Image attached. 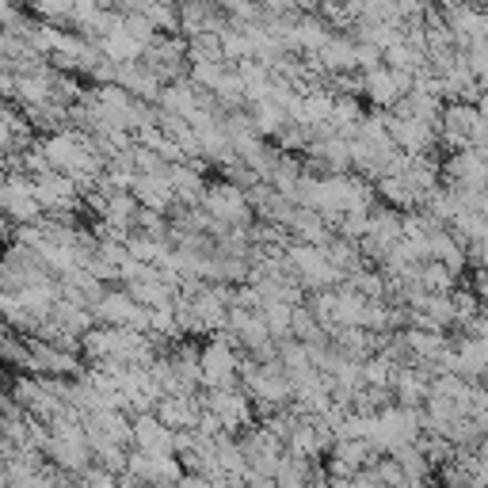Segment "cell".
<instances>
[{
	"instance_id": "obj_1",
	"label": "cell",
	"mask_w": 488,
	"mask_h": 488,
	"mask_svg": "<svg viewBox=\"0 0 488 488\" xmlns=\"http://www.w3.org/2000/svg\"><path fill=\"white\" fill-rule=\"evenodd\" d=\"M424 408H385L378 412V432H374V447L382 454H397L405 447H416L420 442V432H424Z\"/></svg>"
},
{
	"instance_id": "obj_2",
	"label": "cell",
	"mask_w": 488,
	"mask_h": 488,
	"mask_svg": "<svg viewBox=\"0 0 488 488\" xmlns=\"http://www.w3.org/2000/svg\"><path fill=\"white\" fill-rule=\"evenodd\" d=\"M206 214L218 225H233V229H248L252 218V203H248V191L237 188V183H214L203 198Z\"/></svg>"
},
{
	"instance_id": "obj_3",
	"label": "cell",
	"mask_w": 488,
	"mask_h": 488,
	"mask_svg": "<svg viewBox=\"0 0 488 488\" xmlns=\"http://www.w3.org/2000/svg\"><path fill=\"white\" fill-rule=\"evenodd\" d=\"M237 378H240V355L233 351V343L214 336L203 348V385L206 390H237Z\"/></svg>"
},
{
	"instance_id": "obj_4",
	"label": "cell",
	"mask_w": 488,
	"mask_h": 488,
	"mask_svg": "<svg viewBox=\"0 0 488 488\" xmlns=\"http://www.w3.org/2000/svg\"><path fill=\"white\" fill-rule=\"evenodd\" d=\"M198 397H203V408L210 416H218L225 427H233V432L252 424V400L244 397V390H206Z\"/></svg>"
},
{
	"instance_id": "obj_5",
	"label": "cell",
	"mask_w": 488,
	"mask_h": 488,
	"mask_svg": "<svg viewBox=\"0 0 488 488\" xmlns=\"http://www.w3.org/2000/svg\"><path fill=\"white\" fill-rule=\"evenodd\" d=\"M156 416H161V424L172 427V432H176V427L180 432H195L198 420L206 416V408H203V397L198 393H180V397H164Z\"/></svg>"
},
{
	"instance_id": "obj_6",
	"label": "cell",
	"mask_w": 488,
	"mask_h": 488,
	"mask_svg": "<svg viewBox=\"0 0 488 488\" xmlns=\"http://www.w3.org/2000/svg\"><path fill=\"white\" fill-rule=\"evenodd\" d=\"M134 447L141 454H176V432L161 424V416H138L134 420Z\"/></svg>"
},
{
	"instance_id": "obj_7",
	"label": "cell",
	"mask_w": 488,
	"mask_h": 488,
	"mask_svg": "<svg viewBox=\"0 0 488 488\" xmlns=\"http://www.w3.org/2000/svg\"><path fill=\"white\" fill-rule=\"evenodd\" d=\"M130 195L141 203V210H156V214L172 210V203H176V188H172L168 172H161V176H138Z\"/></svg>"
},
{
	"instance_id": "obj_8",
	"label": "cell",
	"mask_w": 488,
	"mask_h": 488,
	"mask_svg": "<svg viewBox=\"0 0 488 488\" xmlns=\"http://www.w3.org/2000/svg\"><path fill=\"white\" fill-rule=\"evenodd\" d=\"M477 122H481V111L473 104H447V114H442V138H447L450 146H466L469 149Z\"/></svg>"
},
{
	"instance_id": "obj_9",
	"label": "cell",
	"mask_w": 488,
	"mask_h": 488,
	"mask_svg": "<svg viewBox=\"0 0 488 488\" xmlns=\"http://www.w3.org/2000/svg\"><path fill=\"white\" fill-rule=\"evenodd\" d=\"M252 122H256V134H260V138H267V134H282L286 130V126H290L294 119H290V114H286L279 104H275V99H264V104H252Z\"/></svg>"
},
{
	"instance_id": "obj_10",
	"label": "cell",
	"mask_w": 488,
	"mask_h": 488,
	"mask_svg": "<svg viewBox=\"0 0 488 488\" xmlns=\"http://www.w3.org/2000/svg\"><path fill=\"white\" fill-rule=\"evenodd\" d=\"M168 252H172V244H168V240H156V237H149V233H130V256H134L138 264H146V267H161Z\"/></svg>"
},
{
	"instance_id": "obj_11",
	"label": "cell",
	"mask_w": 488,
	"mask_h": 488,
	"mask_svg": "<svg viewBox=\"0 0 488 488\" xmlns=\"http://www.w3.org/2000/svg\"><path fill=\"white\" fill-rule=\"evenodd\" d=\"M390 458H397L400 469H405V477H408V484H416V488H424V481L432 477V462L424 458L420 447H405V450H397Z\"/></svg>"
},
{
	"instance_id": "obj_12",
	"label": "cell",
	"mask_w": 488,
	"mask_h": 488,
	"mask_svg": "<svg viewBox=\"0 0 488 488\" xmlns=\"http://www.w3.org/2000/svg\"><path fill=\"white\" fill-rule=\"evenodd\" d=\"M454 282H458V275H450L439 260L420 264V286L427 294H454Z\"/></svg>"
},
{
	"instance_id": "obj_13",
	"label": "cell",
	"mask_w": 488,
	"mask_h": 488,
	"mask_svg": "<svg viewBox=\"0 0 488 488\" xmlns=\"http://www.w3.org/2000/svg\"><path fill=\"white\" fill-rule=\"evenodd\" d=\"M374 477L382 488H408V477H405V469H400L397 458H382L374 466Z\"/></svg>"
},
{
	"instance_id": "obj_14",
	"label": "cell",
	"mask_w": 488,
	"mask_h": 488,
	"mask_svg": "<svg viewBox=\"0 0 488 488\" xmlns=\"http://www.w3.org/2000/svg\"><path fill=\"white\" fill-rule=\"evenodd\" d=\"M138 233H149L156 240H168V225H164V218L156 210H141L138 214Z\"/></svg>"
},
{
	"instance_id": "obj_15",
	"label": "cell",
	"mask_w": 488,
	"mask_h": 488,
	"mask_svg": "<svg viewBox=\"0 0 488 488\" xmlns=\"http://www.w3.org/2000/svg\"><path fill=\"white\" fill-rule=\"evenodd\" d=\"M31 12H35V16H42V20H73L77 4H69V0H62V4H35Z\"/></svg>"
},
{
	"instance_id": "obj_16",
	"label": "cell",
	"mask_w": 488,
	"mask_h": 488,
	"mask_svg": "<svg viewBox=\"0 0 488 488\" xmlns=\"http://www.w3.org/2000/svg\"><path fill=\"white\" fill-rule=\"evenodd\" d=\"M244 488H279V481H271V477H260V473H252L248 484Z\"/></svg>"
},
{
	"instance_id": "obj_17",
	"label": "cell",
	"mask_w": 488,
	"mask_h": 488,
	"mask_svg": "<svg viewBox=\"0 0 488 488\" xmlns=\"http://www.w3.org/2000/svg\"><path fill=\"white\" fill-rule=\"evenodd\" d=\"M477 458H481V469H488V439H484L481 447H477Z\"/></svg>"
}]
</instances>
